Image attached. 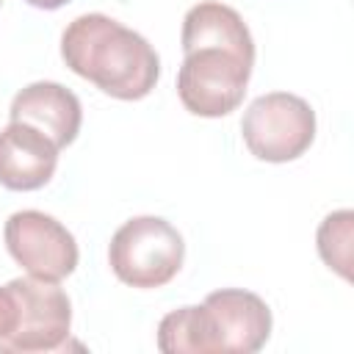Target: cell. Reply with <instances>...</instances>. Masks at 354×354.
Listing matches in <instances>:
<instances>
[{"label":"cell","instance_id":"cell-3","mask_svg":"<svg viewBox=\"0 0 354 354\" xmlns=\"http://www.w3.org/2000/svg\"><path fill=\"white\" fill-rule=\"evenodd\" d=\"M183 235L160 216H136L124 221L108 246L113 274L133 288H160L183 266Z\"/></svg>","mask_w":354,"mask_h":354},{"label":"cell","instance_id":"cell-4","mask_svg":"<svg viewBox=\"0 0 354 354\" xmlns=\"http://www.w3.org/2000/svg\"><path fill=\"white\" fill-rule=\"evenodd\" d=\"M249 152L268 163H288L304 155L315 138V111L307 100L271 91L249 102L241 119Z\"/></svg>","mask_w":354,"mask_h":354},{"label":"cell","instance_id":"cell-8","mask_svg":"<svg viewBox=\"0 0 354 354\" xmlns=\"http://www.w3.org/2000/svg\"><path fill=\"white\" fill-rule=\"evenodd\" d=\"M11 122H25L41 130L58 149L72 144L77 138L83 108L75 91H69L61 83L53 80H36L14 94L8 108Z\"/></svg>","mask_w":354,"mask_h":354},{"label":"cell","instance_id":"cell-7","mask_svg":"<svg viewBox=\"0 0 354 354\" xmlns=\"http://www.w3.org/2000/svg\"><path fill=\"white\" fill-rule=\"evenodd\" d=\"M6 246L8 254L39 279L61 282L77 268V243L75 235L53 216L41 210H17L6 221Z\"/></svg>","mask_w":354,"mask_h":354},{"label":"cell","instance_id":"cell-14","mask_svg":"<svg viewBox=\"0 0 354 354\" xmlns=\"http://www.w3.org/2000/svg\"><path fill=\"white\" fill-rule=\"evenodd\" d=\"M0 3H3V0H0Z\"/></svg>","mask_w":354,"mask_h":354},{"label":"cell","instance_id":"cell-1","mask_svg":"<svg viewBox=\"0 0 354 354\" xmlns=\"http://www.w3.org/2000/svg\"><path fill=\"white\" fill-rule=\"evenodd\" d=\"M66 66L116 100L147 97L160 75L155 47L108 14H80L61 36Z\"/></svg>","mask_w":354,"mask_h":354},{"label":"cell","instance_id":"cell-12","mask_svg":"<svg viewBox=\"0 0 354 354\" xmlns=\"http://www.w3.org/2000/svg\"><path fill=\"white\" fill-rule=\"evenodd\" d=\"M17 326V301L14 293L8 290V285L0 288V340L8 337Z\"/></svg>","mask_w":354,"mask_h":354},{"label":"cell","instance_id":"cell-10","mask_svg":"<svg viewBox=\"0 0 354 354\" xmlns=\"http://www.w3.org/2000/svg\"><path fill=\"white\" fill-rule=\"evenodd\" d=\"M180 41L183 53H191L196 47H224L243 55L246 61H254V41L243 17L235 8L216 0H205L188 8Z\"/></svg>","mask_w":354,"mask_h":354},{"label":"cell","instance_id":"cell-11","mask_svg":"<svg viewBox=\"0 0 354 354\" xmlns=\"http://www.w3.org/2000/svg\"><path fill=\"white\" fill-rule=\"evenodd\" d=\"M351 224L354 213L351 210H337L329 213L321 227H318V254L329 268H335L340 277H351Z\"/></svg>","mask_w":354,"mask_h":354},{"label":"cell","instance_id":"cell-13","mask_svg":"<svg viewBox=\"0 0 354 354\" xmlns=\"http://www.w3.org/2000/svg\"><path fill=\"white\" fill-rule=\"evenodd\" d=\"M30 6H36V8H47V11H53V8H61V6H66L69 0H28Z\"/></svg>","mask_w":354,"mask_h":354},{"label":"cell","instance_id":"cell-2","mask_svg":"<svg viewBox=\"0 0 354 354\" xmlns=\"http://www.w3.org/2000/svg\"><path fill=\"white\" fill-rule=\"evenodd\" d=\"M271 335L268 304L241 288L207 293L202 304L171 310L158 324L163 354H254Z\"/></svg>","mask_w":354,"mask_h":354},{"label":"cell","instance_id":"cell-9","mask_svg":"<svg viewBox=\"0 0 354 354\" xmlns=\"http://www.w3.org/2000/svg\"><path fill=\"white\" fill-rule=\"evenodd\" d=\"M58 166V147L33 124L11 122L0 130V185L36 191L47 185Z\"/></svg>","mask_w":354,"mask_h":354},{"label":"cell","instance_id":"cell-6","mask_svg":"<svg viewBox=\"0 0 354 354\" xmlns=\"http://www.w3.org/2000/svg\"><path fill=\"white\" fill-rule=\"evenodd\" d=\"M8 290L17 301V326L8 337L0 340V351L39 354L64 348L72 326V304L58 282L17 277L8 282Z\"/></svg>","mask_w":354,"mask_h":354},{"label":"cell","instance_id":"cell-5","mask_svg":"<svg viewBox=\"0 0 354 354\" xmlns=\"http://www.w3.org/2000/svg\"><path fill=\"white\" fill-rule=\"evenodd\" d=\"M254 61L224 50V47H196L185 53L177 72L180 102L196 116H227L243 102Z\"/></svg>","mask_w":354,"mask_h":354}]
</instances>
